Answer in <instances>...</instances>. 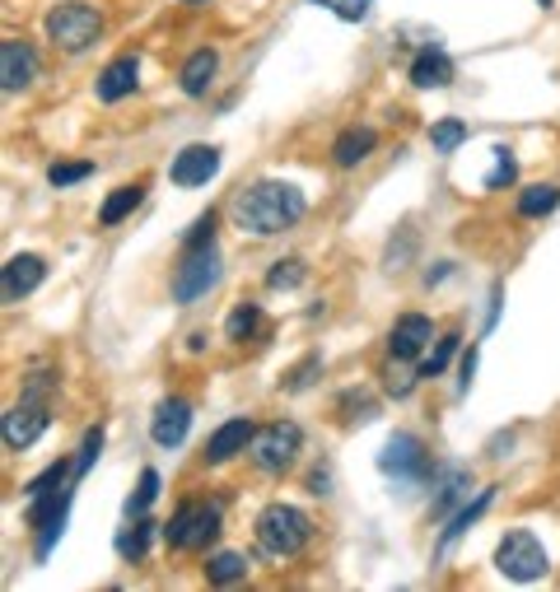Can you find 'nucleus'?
<instances>
[{
  "mask_svg": "<svg viewBox=\"0 0 560 592\" xmlns=\"http://www.w3.org/2000/svg\"><path fill=\"white\" fill-rule=\"evenodd\" d=\"M187 429H192V407H187L182 397H168L160 401V411H154V425H150V439L160 448H178L187 439Z\"/></svg>",
  "mask_w": 560,
  "mask_h": 592,
  "instance_id": "nucleus-13",
  "label": "nucleus"
},
{
  "mask_svg": "<svg viewBox=\"0 0 560 592\" xmlns=\"http://www.w3.org/2000/svg\"><path fill=\"white\" fill-rule=\"evenodd\" d=\"M257 551L262 555H271V559H294L304 546H308V537H314V523H308V513L304 509H294V504H267L257 513Z\"/></svg>",
  "mask_w": 560,
  "mask_h": 592,
  "instance_id": "nucleus-2",
  "label": "nucleus"
},
{
  "mask_svg": "<svg viewBox=\"0 0 560 592\" xmlns=\"http://www.w3.org/2000/svg\"><path fill=\"white\" fill-rule=\"evenodd\" d=\"M42 280H47V261H42V257H34V253L10 257V261H5V304L24 299V294H34Z\"/></svg>",
  "mask_w": 560,
  "mask_h": 592,
  "instance_id": "nucleus-15",
  "label": "nucleus"
},
{
  "mask_svg": "<svg viewBox=\"0 0 560 592\" xmlns=\"http://www.w3.org/2000/svg\"><path fill=\"white\" fill-rule=\"evenodd\" d=\"M472 369H476V355L467 350V360H462V392H467V387H472Z\"/></svg>",
  "mask_w": 560,
  "mask_h": 592,
  "instance_id": "nucleus-38",
  "label": "nucleus"
},
{
  "mask_svg": "<svg viewBox=\"0 0 560 592\" xmlns=\"http://www.w3.org/2000/svg\"><path fill=\"white\" fill-rule=\"evenodd\" d=\"M373 145H379V136H373L369 127H351V131H341L336 136V145H332V159L336 168H355V164H365Z\"/></svg>",
  "mask_w": 560,
  "mask_h": 592,
  "instance_id": "nucleus-19",
  "label": "nucleus"
},
{
  "mask_svg": "<svg viewBox=\"0 0 560 592\" xmlns=\"http://www.w3.org/2000/svg\"><path fill=\"white\" fill-rule=\"evenodd\" d=\"M304 192L290 182H253L247 192L233 201V220H239L243 233H253V239H271V233L290 229L304 220Z\"/></svg>",
  "mask_w": 560,
  "mask_h": 592,
  "instance_id": "nucleus-1",
  "label": "nucleus"
},
{
  "mask_svg": "<svg viewBox=\"0 0 560 592\" xmlns=\"http://www.w3.org/2000/svg\"><path fill=\"white\" fill-rule=\"evenodd\" d=\"M454 80V61H448L440 47H425L416 61H411V85L416 89H444Z\"/></svg>",
  "mask_w": 560,
  "mask_h": 592,
  "instance_id": "nucleus-18",
  "label": "nucleus"
},
{
  "mask_svg": "<svg viewBox=\"0 0 560 592\" xmlns=\"http://www.w3.org/2000/svg\"><path fill=\"white\" fill-rule=\"evenodd\" d=\"M304 280V261L300 257H290V261H276V267L267 271V285L271 289H294Z\"/></svg>",
  "mask_w": 560,
  "mask_h": 592,
  "instance_id": "nucleus-31",
  "label": "nucleus"
},
{
  "mask_svg": "<svg viewBox=\"0 0 560 592\" xmlns=\"http://www.w3.org/2000/svg\"><path fill=\"white\" fill-rule=\"evenodd\" d=\"M34 70H38L34 47L20 42V38H5V42H0V85H5L10 93L34 80Z\"/></svg>",
  "mask_w": 560,
  "mask_h": 592,
  "instance_id": "nucleus-14",
  "label": "nucleus"
},
{
  "mask_svg": "<svg viewBox=\"0 0 560 592\" xmlns=\"http://www.w3.org/2000/svg\"><path fill=\"white\" fill-rule=\"evenodd\" d=\"M495 569L513 583H537V579H547L551 559H547V546H542L527 527H513V532L500 541V551H495Z\"/></svg>",
  "mask_w": 560,
  "mask_h": 592,
  "instance_id": "nucleus-4",
  "label": "nucleus"
},
{
  "mask_svg": "<svg viewBox=\"0 0 560 592\" xmlns=\"http://www.w3.org/2000/svg\"><path fill=\"white\" fill-rule=\"evenodd\" d=\"M215 173H220V150L215 145H187L168 168V178L178 186H206Z\"/></svg>",
  "mask_w": 560,
  "mask_h": 592,
  "instance_id": "nucleus-10",
  "label": "nucleus"
},
{
  "mask_svg": "<svg viewBox=\"0 0 560 592\" xmlns=\"http://www.w3.org/2000/svg\"><path fill=\"white\" fill-rule=\"evenodd\" d=\"M150 537H154V523H136L131 532L117 537V551L127 559H140V555H145V546H150Z\"/></svg>",
  "mask_w": 560,
  "mask_h": 592,
  "instance_id": "nucleus-30",
  "label": "nucleus"
},
{
  "mask_svg": "<svg viewBox=\"0 0 560 592\" xmlns=\"http://www.w3.org/2000/svg\"><path fill=\"white\" fill-rule=\"evenodd\" d=\"M467 486H472V476L462 472V466H448L444 480H440V494H434V513H448L454 504H467Z\"/></svg>",
  "mask_w": 560,
  "mask_h": 592,
  "instance_id": "nucleus-23",
  "label": "nucleus"
},
{
  "mask_svg": "<svg viewBox=\"0 0 560 592\" xmlns=\"http://www.w3.org/2000/svg\"><path fill=\"white\" fill-rule=\"evenodd\" d=\"M47 425H52V415H47L42 397H24L20 407H10V411H5V448H14V453H24V448L34 443Z\"/></svg>",
  "mask_w": 560,
  "mask_h": 592,
  "instance_id": "nucleus-9",
  "label": "nucleus"
},
{
  "mask_svg": "<svg viewBox=\"0 0 560 592\" xmlns=\"http://www.w3.org/2000/svg\"><path fill=\"white\" fill-rule=\"evenodd\" d=\"M491 500H495V490H481V494H476V500H472V504H462V509L454 513V523H448V527H444V537H440V551H448V546H454V541H458V537L467 532V527H472V523L481 518V513H486V509H491Z\"/></svg>",
  "mask_w": 560,
  "mask_h": 592,
  "instance_id": "nucleus-20",
  "label": "nucleus"
},
{
  "mask_svg": "<svg viewBox=\"0 0 560 592\" xmlns=\"http://www.w3.org/2000/svg\"><path fill=\"white\" fill-rule=\"evenodd\" d=\"M220 280V253L215 247H187L182 267L174 271V304H196L206 299Z\"/></svg>",
  "mask_w": 560,
  "mask_h": 592,
  "instance_id": "nucleus-6",
  "label": "nucleus"
},
{
  "mask_svg": "<svg viewBox=\"0 0 560 592\" xmlns=\"http://www.w3.org/2000/svg\"><path fill=\"white\" fill-rule=\"evenodd\" d=\"M430 340H434V322L425 313H402L393 336H387V350H393V360H416Z\"/></svg>",
  "mask_w": 560,
  "mask_h": 592,
  "instance_id": "nucleus-12",
  "label": "nucleus"
},
{
  "mask_svg": "<svg viewBox=\"0 0 560 592\" xmlns=\"http://www.w3.org/2000/svg\"><path fill=\"white\" fill-rule=\"evenodd\" d=\"M220 537V509L215 504H182L164 527V541L174 551H206Z\"/></svg>",
  "mask_w": 560,
  "mask_h": 592,
  "instance_id": "nucleus-5",
  "label": "nucleus"
},
{
  "mask_svg": "<svg viewBox=\"0 0 560 592\" xmlns=\"http://www.w3.org/2000/svg\"><path fill=\"white\" fill-rule=\"evenodd\" d=\"M136 85H140V61H136V52H127V56H117V61H107V66H103L99 99L103 103H122Z\"/></svg>",
  "mask_w": 560,
  "mask_h": 592,
  "instance_id": "nucleus-16",
  "label": "nucleus"
},
{
  "mask_svg": "<svg viewBox=\"0 0 560 592\" xmlns=\"http://www.w3.org/2000/svg\"><path fill=\"white\" fill-rule=\"evenodd\" d=\"M187 5H196V0H187Z\"/></svg>",
  "mask_w": 560,
  "mask_h": 592,
  "instance_id": "nucleus-40",
  "label": "nucleus"
},
{
  "mask_svg": "<svg viewBox=\"0 0 560 592\" xmlns=\"http://www.w3.org/2000/svg\"><path fill=\"white\" fill-rule=\"evenodd\" d=\"M416 378H420V373H416ZM416 378H411L407 369H393V364H387V392H393V397H407L411 387H416Z\"/></svg>",
  "mask_w": 560,
  "mask_h": 592,
  "instance_id": "nucleus-37",
  "label": "nucleus"
},
{
  "mask_svg": "<svg viewBox=\"0 0 560 592\" xmlns=\"http://www.w3.org/2000/svg\"><path fill=\"white\" fill-rule=\"evenodd\" d=\"M247 574V555L243 551H220V555H211L206 559V579L215 588H225V583H239Z\"/></svg>",
  "mask_w": 560,
  "mask_h": 592,
  "instance_id": "nucleus-22",
  "label": "nucleus"
},
{
  "mask_svg": "<svg viewBox=\"0 0 560 592\" xmlns=\"http://www.w3.org/2000/svg\"><path fill=\"white\" fill-rule=\"evenodd\" d=\"M89 173H93L89 159H80V164H52V168H47V182H52V186H71V182H85Z\"/></svg>",
  "mask_w": 560,
  "mask_h": 592,
  "instance_id": "nucleus-33",
  "label": "nucleus"
},
{
  "mask_svg": "<svg viewBox=\"0 0 560 592\" xmlns=\"http://www.w3.org/2000/svg\"><path fill=\"white\" fill-rule=\"evenodd\" d=\"M42 28H47V38H52L61 52H85V47H93V42H99V34H103V14L93 5H85V0H66V5L47 10Z\"/></svg>",
  "mask_w": 560,
  "mask_h": 592,
  "instance_id": "nucleus-3",
  "label": "nucleus"
},
{
  "mask_svg": "<svg viewBox=\"0 0 560 592\" xmlns=\"http://www.w3.org/2000/svg\"><path fill=\"white\" fill-rule=\"evenodd\" d=\"M99 448H103V429H89V434H85L80 458H75V476H85V472H89L93 458H99Z\"/></svg>",
  "mask_w": 560,
  "mask_h": 592,
  "instance_id": "nucleus-36",
  "label": "nucleus"
},
{
  "mask_svg": "<svg viewBox=\"0 0 560 592\" xmlns=\"http://www.w3.org/2000/svg\"><path fill=\"white\" fill-rule=\"evenodd\" d=\"M314 5L332 10L336 20H346V24H360L365 14H369V5H373V0H314Z\"/></svg>",
  "mask_w": 560,
  "mask_h": 592,
  "instance_id": "nucleus-32",
  "label": "nucleus"
},
{
  "mask_svg": "<svg viewBox=\"0 0 560 592\" xmlns=\"http://www.w3.org/2000/svg\"><path fill=\"white\" fill-rule=\"evenodd\" d=\"M462 140H467V121H458V117H444V121H434L430 127V145L440 154H454Z\"/></svg>",
  "mask_w": 560,
  "mask_h": 592,
  "instance_id": "nucleus-26",
  "label": "nucleus"
},
{
  "mask_svg": "<svg viewBox=\"0 0 560 592\" xmlns=\"http://www.w3.org/2000/svg\"><path fill=\"white\" fill-rule=\"evenodd\" d=\"M140 196H145V186H136V182H131V186H117V192L103 201V210H99V224H103V229L122 224V220H127V215L140 206Z\"/></svg>",
  "mask_w": 560,
  "mask_h": 592,
  "instance_id": "nucleus-21",
  "label": "nucleus"
},
{
  "mask_svg": "<svg viewBox=\"0 0 560 592\" xmlns=\"http://www.w3.org/2000/svg\"><path fill=\"white\" fill-rule=\"evenodd\" d=\"M542 5H551V0H542Z\"/></svg>",
  "mask_w": 560,
  "mask_h": 592,
  "instance_id": "nucleus-39",
  "label": "nucleus"
},
{
  "mask_svg": "<svg viewBox=\"0 0 560 592\" xmlns=\"http://www.w3.org/2000/svg\"><path fill=\"white\" fill-rule=\"evenodd\" d=\"M253 439H257V429H253V420H247V415L225 420V425L206 439V462L211 466H225L229 458H239L243 448H253Z\"/></svg>",
  "mask_w": 560,
  "mask_h": 592,
  "instance_id": "nucleus-11",
  "label": "nucleus"
},
{
  "mask_svg": "<svg viewBox=\"0 0 560 592\" xmlns=\"http://www.w3.org/2000/svg\"><path fill=\"white\" fill-rule=\"evenodd\" d=\"M556 206H560V186H547V182L527 186V192L519 196V215H523V220H537V215H551Z\"/></svg>",
  "mask_w": 560,
  "mask_h": 592,
  "instance_id": "nucleus-24",
  "label": "nucleus"
},
{
  "mask_svg": "<svg viewBox=\"0 0 560 592\" xmlns=\"http://www.w3.org/2000/svg\"><path fill=\"white\" fill-rule=\"evenodd\" d=\"M513 178H519V164H513V154L500 145V150H495V173L486 178V186H509Z\"/></svg>",
  "mask_w": 560,
  "mask_h": 592,
  "instance_id": "nucleus-34",
  "label": "nucleus"
},
{
  "mask_svg": "<svg viewBox=\"0 0 560 592\" xmlns=\"http://www.w3.org/2000/svg\"><path fill=\"white\" fill-rule=\"evenodd\" d=\"M257 326H262V308L257 304H239L229 313V322H225V336L229 340H253Z\"/></svg>",
  "mask_w": 560,
  "mask_h": 592,
  "instance_id": "nucleus-25",
  "label": "nucleus"
},
{
  "mask_svg": "<svg viewBox=\"0 0 560 592\" xmlns=\"http://www.w3.org/2000/svg\"><path fill=\"white\" fill-rule=\"evenodd\" d=\"M211 239H215V215L206 210L201 220L187 229V239H182V247H211Z\"/></svg>",
  "mask_w": 560,
  "mask_h": 592,
  "instance_id": "nucleus-35",
  "label": "nucleus"
},
{
  "mask_svg": "<svg viewBox=\"0 0 560 592\" xmlns=\"http://www.w3.org/2000/svg\"><path fill=\"white\" fill-rule=\"evenodd\" d=\"M379 466H383V472L393 476V480H420V476H425V448H420V439H416V434L397 429L393 439L383 443Z\"/></svg>",
  "mask_w": 560,
  "mask_h": 592,
  "instance_id": "nucleus-8",
  "label": "nucleus"
},
{
  "mask_svg": "<svg viewBox=\"0 0 560 592\" xmlns=\"http://www.w3.org/2000/svg\"><path fill=\"white\" fill-rule=\"evenodd\" d=\"M215 70H220V56H215L211 47H201V52L187 56V61H182V70H178V80H182V93H187V99H201V93L211 89Z\"/></svg>",
  "mask_w": 560,
  "mask_h": 592,
  "instance_id": "nucleus-17",
  "label": "nucleus"
},
{
  "mask_svg": "<svg viewBox=\"0 0 560 592\" xmlns=\"http://www.w3.org/2000/svg\"><path fill=\"white\" fill-rule=\"evenodd\" d=\"M300 443H304L300 425H294V420H276V425L257 429V439H253V462L262 466V472H285V466L300 458Z\"/></svg>",
  "mask_w": 560,
  "mask_h": 592,
  "instance_id": "nucleus-7",
  "label": "nucleus"
},
{
  "mask_svg": "<svg viewBox=\"0 0 560 592\" xmlns=\"http://www.w3.org/2000/svg\"><path fill=\"white\" fill-rule=\"evenodd\" d=\"M154 500H160V472H150V466H145V472H140L136 494L127 500V513H131V518H140V513H145Z\"/></svg>",
  "mask_w": 560,
  "mask_h": 592,
  "instance_id": "nucleus-28",
  "label": "nucleus"
},
{
  "mask_svg": "<svg viewBox=\"0 0 560 592\" xmlns=\"http://www.w3.org/2000/svg\"><path fill=\"white\" fill-rule=\"evenodd\" d=\"M454 355H458V336H440V340H434V355L420 360V378H440Z\"/></svg>",
  "mask_w": 560,
  "mask_h": 592,
  "instance_id": "nucleus-27",
  "label": "nucleus"
},
{
  "mask_svg": "<svg viewBox=\"0 0 560 592\" xmlns=\"http://www.w3.org/2000/svg\"><path fill=\"white\" fill-rule=\"evenodd\" d=\"M61 480H66V462H52L42 476L28 480V500H52V494L61 490Z\"/></svg>",
  "mask_w": 560,
  "mask_h": 592,
  "instance_id": "nucleus-29",
  "label": "nucleus"
}]
</instances>
